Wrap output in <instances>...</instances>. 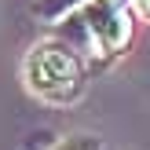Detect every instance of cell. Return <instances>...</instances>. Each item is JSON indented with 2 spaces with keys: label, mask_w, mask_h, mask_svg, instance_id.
<instances>
[{
  "label": "cell",
  "mask_w": 150,
  "mask_h": 150,
  "mask_svg": "<svg viewBox=\"0 0 150 150\" xmlns=\"http://www.w3.org/2000/svg\"><path fill=\"white\" fill-rule=\"evenodd\" d=\"M128 7L132 0H88L62 18V40L84 51L95 66H106L110 59L125 55V48L132 44Z\"/></svg>",
  "instance_id": "6da1fadb"
},
{
  "label": "cell",
  "mask_w": 150,
  "mask_h": 150,
  "mask_svg": "<svg viewBox=\"0 0 150 150\" xmlns=\"http://www.w3.org/2000/svg\"><path fill=\"white\" fill-rule=\"evenodd\" d=\"M22 81L40 103L70 106L84 95L88 70H84L81 51L70 48L66 40H40L22 59Z\"/></svg>",
  "instance_id": "7a4b0ae2"
},
{
  "label": "cell",
  "mask_w": 150,
  "mask_h": 150,
  "mask_svg": "<svg viewBox=\"0 0 150 150\" xmlns=\"http://www.w3.org/2000/svg\"><path fill=\"white\" fill-rule=\"evenodd\" d=\"M81 4H88V0H33V15L44 22H62L66 15H73Z\"/></svg>",
  "instance_id": "3957f363"
},
{
  "label": "cell",
  "mask_w": 150,
  "mask_h": 150,
  "mask_svg": "<svg viewBox=\"0 0 150 150\" xmlns=\"http://www.w3.org/2000/svg\"><path fill=\"white\" fill-rule=\"evenodd\" d=\"M51 150H103V139L88 136V132H77V136H66L62 143H55Z\"/></svg>",
  "instance_id": "277c9868"
},
{
  "label": "cell",
  "mask_w": 150,
  "mask_h": 150,
  "mask_svg": "<svg viewBox=\"0 0 150 150\" xmlns=\"http://www.w3.org/2000/svg\"><path fill=\"white\" fill-rule=\"evenodd\" d=\"M132 7H136L143 18H150V0H132Z\"/></svg>",
  "instance_id": "5b68a950"
}]
</instances>
